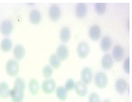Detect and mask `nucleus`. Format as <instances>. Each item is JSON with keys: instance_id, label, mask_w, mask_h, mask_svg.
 Here are the masks:
<instances>
[{"instance_id": "17", "label": "nucleus", "mask_w": 132, "mask_h": 102, "mask_svg": "<svg viewBox=\"0 0 132 102\" xmlns=\"http://www.w3.org/2000/svg\"><path fill=\"white\" fill-rule=\"evenodd\" d=\"M75 91L76 94L79 97H85L88 93V87L87 85L84 84L82 81H78L75 84Z\"/></svg>"}, {"instance_id": "7", "label": "nucleus", "mask_w": 132, "mask_h": 102, "mask_svg": "<svg viewBox=\"0 0 132 102\" xmlns=\"http://www.w3.org/2000/svg\"><path fill=\"white\" fill-rule=\"evenodd\" d=\"M14 30V24L10 20H4L0 24V33L7 38Z\"/></svg>"}, {"instance_id": "24", "label": "nucleus", "mask_w": 132, "mask_h": 102, "mask_svg": "<svg viewBox=\"0 0 132 102\" xmlns=\"http://www.w3.org/2000/svg\"><path fill=\"white\" fill-rule=\"evenodd\" d=\"M61 60L59 58L57 57V55L55 54V53H53L51 54L48 58V63H49V66L51 67L53 69H55V70H57L59 68L61 67Z\"/></svg>"}, {"instance_id": "27", "label": "nucleus", "mask_w": 132, "mask_h": 102, "mask_svg": "<svg viewBox=\"0 0 132 102\" xmlns=\"http://www.w3.org/2000/svg\"><path fill=\"white\" fill-rule=\"evenodd\" d=\"M75 84H76V82L75 81V80L72 78H68L67 80L65 81L64 87L66 89V91L68 93H69V92L73 91L75 90Z\"/></svg>"}, {"instance_id": "1", "label": "nucleus", "mask_w": 132, "mask_h": 102, "mask_svg": "<svg viewBox=\"0 0 132 102\" xmlns=\"http://www.w3.org/2000/svg\"><path fill=\"white\" fill-rule=\"evenodd\" d=\"M26 83L22 78H17L13 83V86L11 88L10 97L12 102H22L25 99Z\"/></svg>"}, {"instance_id": "25", "label": "nucleus", "mask_w": 132, "mask_h": 102, "mask_svg": "<svg viewBox=\"0 0 132 102\" xmlns=\"http://www.w3.org/2000/svg\"><path fill=\"white\" fill-rule=\"evenodd\" d=\"M94 9L96 14L99 16H103L107 12V4L105 3H95L94 5Z\"/></svg>"}, {"instance_id": "12", "label": "nucleus", "mask_w": 132, "mask_h": 102, "mask_svg": "<svg viewBox=\"0 0 132 102\" xmlns=\"http://www.w3.org/2000/svg\"><path fill=\"white\" fill-rule=\"evenodd\" d=\"M100 65L102 68L105 70H111L114 66V60L113 59L111 53H106L101 58Z\"/></svg>"}, {"instance_id": "30", "label": "nucleus", "mask_w": 132, "mask_h": 102, "mask_svg": "<svg viewBox=\"0 0 132 102\" xmlns=\"http://www.w3.org/2000/svg\"><path fill=\"white\" fill-rule=\"evenodd\" d=\"M102 102H112V101H111L110 99H105V100H104V101H103Z\"/></svg>"}, {"instance_id": "11", "label": "nucleus", "mask_w": 132, "mask_h": 102, "mask_svg": "<svg viewBox=\"0 0 132 102\" xmlns=\"http://www.w3.org/2000/svg\"><path fill=\"white\" fill-rule=\"evenodd\" d=\"M113 40L110 35H104L100 38V48L104 53H108L113 48Z\"/></svg>"}, {"instance_id": "19", "label": "nucleus", "mask_w": 132, "mask_h": 102, "mask_svg": "<svg viewBox=\"0 0 132 102\" xmlns=\"http://www.w3.org/2000/svg\"><path fill=\"white\" fill-rule=\"evenodd\" d=\"M28 87L30 94L32 96H37L39 94L40 90V84L39 81L36 78H31L28 84Z\"/></svg>"}, {"instance_id": "20", "label": "nucleus", "mask_w": 132, "mask_h": 102, "mask_svg": "<svg viewBox=\"0 0 132 102\" xmlns=\"http://www.w3.org/2000/svg\"><path fill=\"white\" fill-rule=\"evenodd\" d=\"M59 39L64 44L69 42L71 38V30L69 27L64 26L59 31Z\"/></svg>"}, {"instance_id": "23", "label": "nucleus", "mask_w": 132, "mask_h": 102, "mask_svg": "<svg viewBox=\"0 0 132 102\" xmlns=\"http://www.w3.org/2000/svg\"><path fill=\"white\" fill-rule=\"evenodd\" d=\"M55 94L56 98L61 101H65L68 99V92L64 86H58L55 90Z\"/></svg>"}, {"instance_id": "18", "label": "nucleus", "mask_w": 132, "mask_h": 102, "mask_svg": "<svg viewBox=\"0 0 132 102\" xmlns=\"http://www.w3.org/2000/svg\"><path fill=\"white\" fill-rule=\"evenodd\" d=\"M28 19L32 25H39L42 21V14L41 12L38 10H32L30 12L28 15Z\"/></svg>"}, {"instance_id": "6", "label": "nucleus", "mask_w": 132, "mask_h": 102, "mask_svg": "<svg viewBox=\"0 0 132 102\" xmlns=\"http://www.w3.org/2000/svg\"><path fill=\"white\" fill-rule=\"evenodd\" d=\"M48 15L51 21L54 22L59 21L62 16V10H61V7L56 4L51 5V7L48 9Z\"/></svg>"}, {"instance_id": "28", "label": "nucleus", "mask_w": 132, "mask_h": 102, "mask_svg": "<svg viewBox=\"0 0 132 102\" xmlns=\"http://www.w3.org/2000/svg\"><path fill=\"white\" fill-rule=\"evenodd\" d=\"M88 102H101V98L97 93L93 92L88 97Z\"/></svg>"}, {"instance_id": "3", "label": "nucleus", "mask_w": 132, "mask_h": 102, "mask_svg": "<svg viewBox=\"0 0 132 102\" xmlns=\"http://www.w3.org/2000/svg\"><path fill=\"white\" fill-rule=\"evenodd\" d=\"M76 52L79 58L85 59L89 56L91 52V48L89 43L86 41H81L77 44L76 48Z\"/></svg>"}, {"instance_id": "29", "label": "nucleus", "mask_w": 132, "mask_h": 102, "mask_svg": "<svg viewBox=\"0 0 132 102\" xmlns=\"http://www.w3.org/2000/svg\"><path fill=\"white\" fill-rule=\"evenodd\" d=\"M123 68L126 74H129L130 73V58L129 57H126L123 59Z\"/></svg>"}, {"instance_id": "26", "label": "nucleus", "mask_w": 132, "mask_h": 102, "mask_svg": "<svg viewBox=\"0 0 132 102\" xmlns=\"http://www.w3.org/2000/svg\"><path fill=\"white\" fill-rule=\"evenodd\" d=\"M54 70L49 65H46L42 68V76L45 79L51 78V77L54 76Z\"/></svg>"}, {"instance_id": "4", "label": "nucleus", "mask_w": 132, "mask_h": 102, "mask_svg": "<svg viewBox=\"0 0 132 102\" xmlns=\"http://www.w3.org/2000/svg\"><path fill=\"white\" fill-rule=\"evenodd\" d=\"M57 87L56 82L54 78L45 79L40 85V89L46 95H51Z\"/></svg>"}, {"instance_id": "5", "label": "nucleus", "mask_w": 132, "mask_h": 102, "mask_svg": "<svg viewBox=\"0 0 132 102\" xmlns=\"http://www.w3.org/2000/svg\"><path fill=\"white\" fill-rule=\"evenodd\" d=\"M94 81H95V85L97 88L100 89H103L107 87L109 83V79L108 76L103 71H98L95 76L94 78Z\"/></svg>"}, {"instance_id": "2", "label": "nucleus", "mask_w": 132, "mask_h": 102, "mask_svg": "<svg viewBox=\"0 0 132 102\" xmlns=\"http://www.w3.org/2000/svg\"><path fill=\"white\" fill-rule=\"evenodd\" d=\"M5 71L8 76L11 78L17 77L20 71V66L18 60L10 59L5 64Z\"/></svg>"}, {"instance_id": "9", "label": "nucleus", "mask_w": 132, "mask_h": 102, "mask_svg": "<svg viewBox=\"0 0 132 102\" xmlns=\"http://www.w3.org/2000/svg\"><path fill=\"white\" fill-rule=\"evenodd\" d=\"M111 55L112 58L116 62H121L125 58L126 51L125 49L121 45H116L113 48Z\"/></svg>"}, {"instance_id": "16", "label": "nucleus", "mask_w": 132, "mask_h": 102, "mask_svg": "<svg viewBox=\"0 0 132 102\" xmlns=\"http://www.w3.org/2000/svg\"><path fill=\"white\" fill-rule=\"evenodd\" d=\"M128 86H129V84L127 81L121 78H118L116 81V84H115V88H116V91H117L118 94L123 95L124 94L127 89H128Z\"/></svg>"}, {"instance_id": "15", "label": "nucleus", "mask_w": 132, "mask_h": 102, "mask_svg": "<svg viewBox=\"0 0 132 102\" xmlns=\"http://www.w3.org/2000/svg\"><path fill=\"white\" fill-rule=\"evenodd\" d=\"M75 12L76 17L78 19L82 20L85 18L88 13L87 5L85 3H82V2L77 4V5L75 6Z\"/></svg>"}, {"instance_id": "22", "label": "nucleus", "mask_w": 132, "mask_h": 102, "mask_svg": "<svg viewBox=\"0 0 132 102\" xmlns=\"http://www.w3.org/2000/svg\"><path fill=\"white\" fill-rule=\"evenodd\" d=\"M13 48L12 41L9 38L2 39L0 42V50L2 53H7L11 51Z\"/></svg>"}, {"instance_id": "8", "label": "nucleus", "mask_w": 132, "mask_h": 102, "mask_svg": "<svg viewBox=\"0 0 132 102\" xmlns=\"http://www.w3.org/2000/svg\"><path fill=\"white\" fill-rule=\"evenodd\" d=\"M80 77H81L80 81H82L84 84H85L87 86L93 82L94 78V73L91 68L88 66L83 68L80 73Z\"/></svg>"}, {"instance_id": "13", "label": "nucleus", "mask_w": 132, "mask_h": 102, "mask_svg": "<svg viewBox=\"0 0 132 102\" xmlns=\"http://www.w3.org/2000/svg\"><path fill=\"white\" fill-rule=\"evenodd\" d=\"M55 54L57 55V57L61 60V62L67 60L69 57V49L65 44L59 45L56 49Z\"/></svg>"}, {"instance_id": "10", "label": "nucleus", "mask_w": 132, "mask_h": 102, "mask_svg": "<svg viewBox=\"0 0 132 102\" xmlns=\"http://www.w3.org/2000/svg\"><path fill=\"white\" fill-rule=\"evenodd\" d=\"M102 29L100 26L95 24L89 27L88 30V37L92 41L96 42L100 40V38H102Z\"/></svg>"}, {"instance_id": "14", "label": "nucleus", "mask_w": 132, "mask_h": 102, "mask_svg": "<svg viewBox=\"0 0 132 102\" xmlns=\"http://www.w3.org/2000/svg\"><path fill=\"white\" fill-rule=\"evenodd\" d=\"M12 53L14 60L19 61L25 58L26 55V50L24 45H22V44H17L12 48Z\"/></svg>"}, {"instance_id": "21", "label": "nucleus", "mask_w": 132, "mask_h": 102, "mask_svg": "<svg viewBox=\"0 0 132 102\" xmlns=\"http://www.w3.org/2000/svg\"><path fill=\"white\" fill-rule=\"evenodd\" d=\"M11 88L10 85L6 81L0 82V98L2 99H7L10 97Z\"/></svg>"}]
</instances>
